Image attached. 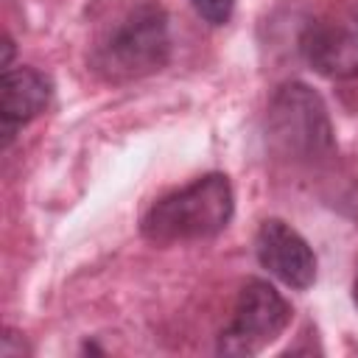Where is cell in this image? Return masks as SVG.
<instances>
[{
	"instance_id": "1",
	"label": "cell",
	"mask_w": 358,
	"mask_h": 358,
	"mask_svg": "<svg viewBox=\"0 0 358 358\" xmlns=\"http://www.w3.org/2000/svg\"><path fill=\"white\" fill-rule=\"evenodd\" d=\"M235 213L232 185L224 173H204L185 187L159 196L140 218V232L151 243L207 241L227 229Z\"/></svg>"
},
{
	"instance_id": "2",
	"label": "cell",
	"mask_w": 358,
	"mask_h": 358,
	"mask_svg": "<svg viewBox=\"0 0 358 358\" xmlns=\"http://www.w3.org/2000/svg\"><path fill=\"white\" fill-rule=\"evenodd\" d=\"M171 59V25L159 3L129 8L92 48L90 67L109 84H126L162 70Z\"/></svg>"
},
{
	"instance_id": "3",
	"label": "cell",
	"mask_w": 358,
	"mask_h": 358,
	"mask_svg": "<svg viewBox=\"0 0 358 358\" xmlns=\"http://www.w3.org/2000/svg\"><path fill=\"white\" fill-rule=\"evenodd\" d=\"M263 134L268 151L294 165L319 162L336 148L327 106L322 95L302 81H285L274 90L266 106Z\"/></svg>"
},
{
	"instance_id": "4",
	"label": "cell",
	"mask_w": 358,
	"mask_h": 358,
	"mask_svg": "<svg viewBox=\"0 0 358 358\" xmlns=\"http://www.w3.org/2000/svg\"><path fill=\"white\" fill-rule=\"evenodd\" d=\"M291 322L288 299L266 280H249L235 299L232 319L218 336L224 355H257Z\"/></svg>"
},
{
	"instance_id": "5",
	"label": "cell",
	"mask_w": 358,
	"mask_h": 358,
	"mask_svg": "<svg viewBox=\"0 0 358 358\" xmlns=\"http://www.w3.org/2000/svg\"><path fill=\"white\" fill-rule=\"evenodd\" d=\"M302 59L327 78L358 76V3L310 17L299 34Z\"/></svg>"
},
{
	"instance_id": "6",
	"label": "cell",
	"mask_w": 358,
	"mask_h": 358,
	"mask_svg": "<svg viewBox=\"0 0 358 358\" xmlns=\"http://www.w3.org/2000/svg\"><path fill=\"white\" fill-rule=\"evenodd\" d=\"M257 263L282 285L305 291L316 280V255L310 243L285 221L266 218L255 235Z\"/></svg>"
},
{
	"instance_id": "7",
	"label": "cell",
	"mask_w": 358,
	"mask_h": 358,
	"mask_svg": "<svg viewBox=\"0 0 358 358\" xmlns=\"http://www.w3.org/2000/svg\"><path fill=\"white\" fill-rule=\"evenodd\" d=\"M53 95V84L36 67H11L3 64V101H0V131L3 148L11 145L14 134L39 117Z\"/></svg>"
},
{
	"instance_id": "8",
	"label": "cell",
	"mask_w": 358,
	"mask_h": 358,
	"mask_svg": "<svg viewBox=\"0 0 358 358\" xmlns=\"http://www.w3.org/2000/svg\"><path fill=\"white\" fill-rule=\"evenodd\" d=\"M190 3H193L196 14L210 25H224L235 8V0H190Z\"/></svg>"
},
{
	"instance_id": "9",
	"label": "cell",
	"mask_w": 358,
	"mask_h": 358,
	"mask_svg": "<svg viewBox=\"0 0 358 358\" xmlns=\"http://www.w3.org/2000/svg\"><path fill=\"white\" fill-rule=\"evenodd\" d=\"M352 299H355V308H358V271H355V280H352Z\"/></svg>"
}]
</instances>
